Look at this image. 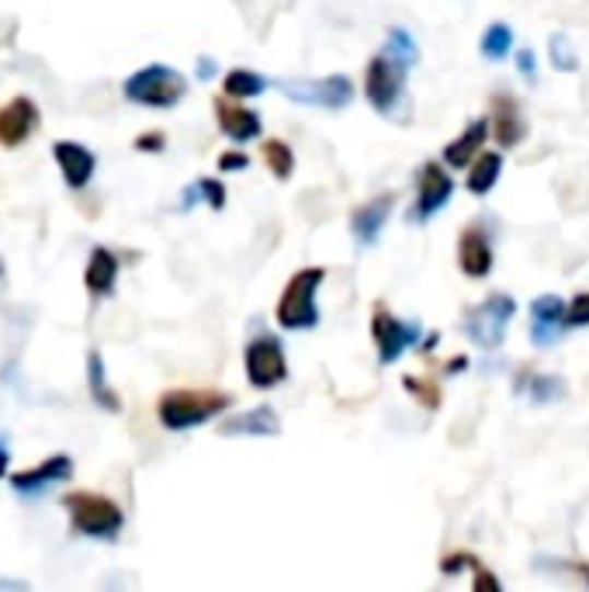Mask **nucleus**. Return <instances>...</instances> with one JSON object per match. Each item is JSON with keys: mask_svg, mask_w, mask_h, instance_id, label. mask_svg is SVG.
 Listing matches in <instances>:
<instances>
[{"mask_svg": "<svg viewBox=\"0 0 589 592\" xmlns=\"http://www.w3.org/2000/svg\"><path fill=\"white\" fill-rule=\"evenodd\" d=\"M402 384H405V392L416 395V402L426 405V410H437V405H440V388L434 381H426V378H402Z\"/></svg>", "mask_w": 589, "mask_h": 592, "instance_id": "obj_30", "label": "nucleus"}, {"mask_svg": "<svg viewBox=\"0 0 589 592\" xmlns=\"http://www.w3.org/2000/svg\"><path fill=\"white\" fill-rule=\"evenodd\" d=\"M243 367H247V381L254 388H260V392H268V388L288 378V357H284L281 340L271 333H257L247 343V351H243Z\"/></svg>", "mask_w": 589, "mask_h": 592, "instance_id": "obj_8", "label": "nucleus"}, {"mask_svg": "<svg viewBox=\"0 0 589 592\" xmlns=\"http://www.w3.org/2000/svg\"><path fill=\"white\" fill-rule=\"evenodd\" d=\"M8 464H11V451H8V434H0V478L8 475Z\"/></svg>", "mask_w": 589, "mask_h": 592, "instance_id": "obj_36", "label": "nucleus"}, {"mask_svg": "<svg viewBox=\"0 0 589 592\" xmlns=\"http://www.w3.org/2000/svg\"><path fill=\"white\" fill-rule=\"evenodd\" d=\"M568 325V305L558 295H538L531 301V340L538 346H552Z\"/></svg>", "mask_w": 589, "mask_h": 592, "instance_id": "obj_14", "label": "nucleus"}, {"mask_svg": "<svg viewBox=\"0 0 589 592\" xmlns=\"http://www.w3.org/2000/svg\"><path fill=\"white\" fill-rule=\"evenodd\" d=\"M281 94L295 100V105H309V108H322V111H340L354 100V84L347 73H330V76H288L281 80Z\"/></svg>", "mask_w": 589, "mask_h": 592, "instance_id": "obj_7", "label": "nucleus"}, {"mask_svg": "<svg viewBox=\"0 0 589 592\" xmlns=\"http://www.w3.org/2000/svg\"><path fill=\"white\" fill-rule=\"evenodd\" d=\"M263 163H268V170L278 177V180H288L295 174V153L288 142H281V139H268L263 142V150H260Z\"/></svg>", "mask_w": 589, "mask_h": 592, "instance_id": "obj_27", "label": "nucleus"}, {"mask_svg": "<svg viewBox=\"0 0 589 592\" xmlns=\"http://www.w3.org/2000/svg\"><path fill=\"white\" fill-rule=\"evenodd\" d=\"M461 568H482V565H479V558H472V555H448V558L440 561L444 576H458Z\"/></svg>", "mask_w": 589, "mask_h": 592, "instance_id": "obj_32", "label": "nucleus"}, {"mask_svg": "<svg viewBox=\"0 0 589 592\" xmlns=\"http://www.w3.org/2000/svg\"><path fill=\"white\" fill-rule=\"evenodd\" d=\"M416 183H420V194H416V209L410 212V222H431L451 201L455 180L448 177V170H444L437 159H431L420 167Z\"/></svg>", "mask_w": 589, "mask_h": 592, "instance_id": "obj_10", "label": "nucleus"}, {"mask_svg": "<svg viewBox=\"0 0 589 592\" xmlns=\"http://www.w3.org/2000/svg\"><path fill=\"white\" fill-rule=\"evenodd\" d=\"M0 274H4V263H0Z\"/></svg>", "mask_w": 589, "mask_h": 592, "instance_id": "obj_40", "label": "nucleus"}, {"mask_svg": "<svg viewBox=\"0 0 589 592\" xmlns=\"http://www.w3.org/2000/svg\"><path fill=\"white\" fill-rule=\"evenodd\" d=\"M503 177V153L490 150V153H479L472 163H469V180H464V188L472 194H490Z\"/></svg>", "mask_w": 589, "mask_h": 592, "instance_id": "obj_22", "label": "nucleus"}, {"mask_svg": "<svg viewBox=\"0 0 589 592\" xmlns=\"http://www.w3.org/2000/svg\"><path fill=\"white\" fill-rule=\"evenodd\" d=\"M38 121H43V115H38V105L32 97H25V94L11 97L8 105H0V146L4 150L25 146V142L35 135Z\"/></svg>", "mask_w": 589, "mask_h": 592, "instance_id": "obj_11", "label": "nucleus"}, {"mask_svg": "<svg viewBox=\"0 0 589 592\" xmlns=\"http://www.w3.org/2000/svg\"><path fill=\"white\" fill-rule=\"evenodd\" d=\"M212 73H215V59L201 56V59H198V76H201V80H209Z\"/></svg>", "mask_w": 589, "mask_h": 592, "instance_id": "obj_38", "label": "nucleus"}, {"mask_svg": "<svg viewBox=\"0 0 589 592\" xmlns=\"http://www.w3.org/2000/svg\"><path fill=\"white\" fill-rule=\"evenodd\" d=\"M420 333H423L420 322H402V319H396L389 309H385L381 301L375 305L372 340H375V346H378V364H381V367L396 364L405 351H410L413 343H420Z\"/></svg>", "mask_w": 589, "mask_h": 592, "instance_id": "obj_9", "label": "nucleus"}, {"mask_svg": "<svg viewBox=\"0 0 589 592\" xmlns=\"http://www.w3.org/2000/svg\"><path fill=\"white\" fill-rule=\"evenodd\" d=\"M493 135L499 142V150H514L527 139V118L517 105V97L510 94H496L493 97Z\"/></svg>", "mask_w": 589, "mask_h": 592, "instance_id": "obj_17", "label": "nucleus"}, {"mask_svg": "<svg viewBox=\"0 0 589 592\" xmlns=\"http://www.w3.org/2000/svg\"><path fill=\"white\" fill-rule=\"evenodd\" d=\"M195 191H198V198H205L209 209H215V212L226 209V183H222V180L201 177V180H195Z\"/></svg>", "mask_w": 589, "mask_h": 592, "instance_id": "obj_29", "label": "nucleus"}, {"mask_svg": "<svg viewBox=\"0 0 589 592\" xmlns=\"http://www.w3.org/2000/svg\"><path fill=\"white\" fill-rule=\"evenodd\" d=\"M322 281H327V268H302L288 277V284H284V292L278 298V309H274V319L281 330H288V333L316 330L319 325L316 295L322 288Z\"/></svg>", "mask_w": 589, "mask_h": 592, "instance_id": "obj_3", "label": "nucleus"}, {"mask_svg": "<svg viewBox=\"0 0 589 592\" xmlns=\"http://www.w3.org/2000/svg\"><path fill=\"white\" fill-rule=\"evenodd\" d=\"M263 91H268V76H260L254 70H229L226 76H222V94L226 97H236V100H247V97H260Z\"/></svg>", "mask_w": 589, "mask_h": 592, "instance_id": "obj_24", "label": "nucleus"}, {"mask_svg": "<svg viewBox=\"0 0 589 592\" xmlns=\"http://www.w3.org/2000/svg\"><path fill=\"white\" fill-rule=\"evenodd\" d=\"M517 312V301L503 292L485 295L475 309L464 312L461 319V330L469 336L479 351H496V346L506 340V330H510V319Z\"/></svg>", "mask_w": 589, "mask_h": 592, "instance_id": "obj_6", "label": "nucleus"}, {"mask_svg": "<svg viewBox=\"0 0 589 592\" xmlns=\"http://www.w3.org/2000/svg\"><path fill=\"white\" fill-rule=\"evenodd\" d=\"M70 478H73V458L70 454H52L43 464L28 467V472L11 475V488L17 496L35 499V496H43L46 488H52L59 482H70Z\"/></svg>", "mask_w": 589, "mask_h": 592, "instance_id": "obj_12", "label": "nucleus"}, {"mask_svg": "<svg viewBox=\"0 0 589 592\" xmlns=\"http://www.w3.org/2000/svg\"><path fill=\"white\" fill-rule=\"evenodd\" d=\"M517 70H520V76L534 80V73H538V59H534L531 49H520V52H517Z\"/></svg>", "mask_w": 589, "mask_h": 592, "instance_id": "obj_35", "label": "nucleus"}, {"mask_svg": "<svg viewBox=\"0 0 589 592\" xmlns=\"http://www.w3.org/2000/svg\"><path fill=\"white\" fill-rule=\"evenodd\" d=\"M121 94H126L132 105L164 111V108H174V105L185 100L188 80H185V73H177L167 63H150V67L136 70L126 84H121Z\"/></svg>", "mask_w": 589, "mask_h": 592, "instance_id": "obj_5", "label": "nucleus"}, {"mask_svg": "<svg viewBox=\"0 0 589 592\" xmlns=\"http://www.w3.org/2000/svg\"><path fill=\"white\" fill-rule=\"evenodd\" d=\"M458 268L482 281L493 274V242L485 236L482 226H464L461 236H458Z\"/></svg>", "mask_w": 589, "mask_h": 592, "instance_id": "obj_15", "label": "nucleus"}, {"mask_svg": "<svg viewBox=\"0 0 589 592\" xmlns=\"http://www.w3.org/2000/svg\"><path fill=\"white\" fill-rule=\"evenodd\" d=\"M479 49H482L485 59H490V63H503V59L514 52V28L506 22H493L490 28L482 32Z\"/></svg>", "mask_w": 589, "mask_h": 592, "instance_id": "obj_26", "label": "nucleus"}, {"mask_svg": "<svg viewBox=\"0 0 589 592\" xmlns=\"http://www.w3.org/2000/svg\"><path fill=\"white\" fill-rule=\"evenodd\" d=\"M547 52H552V63H555V70L573 73V70L579 67V56H576L573 43H568V35H555L552 43H547Z\"/></svg>", "mask_w": 589, "mask_h": 592, "instance_id": "obj_28", "label": "nucleus"}, {"mask_svg": "<svg viewBox=\"0 0 589 592\" xmlns=\"http://www.w3.org/2000/svg\"><path fill=\"white\" fill-rule=\"evenodd\" d=\"M63 509L70 513V526L76 534L91 541H115L126 526L121 506L101 493H67Z\"/></svg>", "mask_w": 589, "mask_h": 592, "instance_id": "obj_4", "label": "nucleus"}, {"mask_svg": "<svg viewBox=\"0 0 589 592\" xmlns=\"http://www.w3.org/2000/svg\"><path fill=\"white\" fill-rule=\"evenodd\" d=\"M215 118H219V129L226 139L233 142H250L260 135V115L243 108L236 97H215Z\"/></svg>", "mask_w": 589, "mask_h": 592, "instance_id": "obj_18", "label": "nucleus"}, {"mask_svg": "<svg viewBox=\"0 0 589 592\" xmlns=\"http://www.w3.org/2000/svg\"><path fill=\"white\" fill-rule=\"evenodd\" d=\"M222 437H278L281 434V419L271 405H257L250 413H239L219 426Z\"/></svg>", "mask_w": 589, "mask_h": 592, "instance_id": "obj_19", "label": "nucleus"}, {"mask_svg": "<svg viewBox=\"0 0 589 592\" xmlns=\"http://www.w3.org/2000/svg\"><path fill=\"white\" fill-rule=\"evenodd\" d=\"M167 146V135L164 132H142L139 139H136V150L139 153H160Z\"/></svg>", "mask_w": 589, "mask_h": 592, "instance_id": "obj_34", "label": "nucleus"}, {"mask_svg": "<svg viewBox=\"0 0 589 592\" xmlns=\"http://www.w3.org/2000/svg\"><path fill=\"white\" fill-rule=\"evenodd\" d=\"M87 384H91V399L101 405V410H108V413L121 410L118 392L108 384V371H105V357H101V351L87 354Z\"/></svg>", "mask_w": 589, "mask_h": 592, "instance_id": "obj_23", "label": "nucleus"}, {"mask_svg": "<svg viewBox=\"0 0 589 592\" xmlns=\"http://www.w3.org/2000/svg\"><path fill=\"white\" fill-rule=\"evenodd\" d=\"M464 364H469V357H455V360L448 364V375H458V371H461V367H464Z\"/></svg>", "mask_w": 589, "mask_h": 592, "instance_id": "obj_39", "label": "nucleus"}, {"mask_svg": "<svg viewBox=\"0 0 589 592\" xmlns=\"http://www.w3.org/2000/svg\"><path fill=\"white\" fill-rule=\"evenodd\" d=\"M416 59L420 49L405 28H392L385 38V49L372 56L368 70H364V97L381 118H392L399 111L405 97V76H410Z\"/></svg>", "mask_w": 589, "mask_h": 592, "instance_id": "obj_1", "label": "nucleus"}, {"mask_svg": "<svg viewBox=\"0 0 589 592\" xmlns=\"http://www.w3.org/2000/svg\"><path fill=\"white\" fill-rule=\"evenodd\" d=\"M475 589H499V582L490 576V571H479V568H475Z\"/></svg>", "mask_w": 589, "mask_h": 592, "instance_id": "obj_37", "label": "nucleus"}, {"mask_svg": "<svg viewBox=\"0 0 589 592\" xmlns=\"http://www.w3.org/2000/svg\"><path fill=\"white\" fill-rule=\"evenodd\" d=\"M233 405L229 392H212V388H170L160 395L156 416L167 430H195V426L215 419L219 413H226Z\"/></svg>", "mask_w": 589, "mask_h": 592, "instance_id": "obj_2", "label": "nucleus"}, {"mask_svg": "<svg viewBox=\"0 0 589 592\" xmlns=\"http://www.w3.org/2000/svg\"><path fill=\"white\" fill-rule=\"evenodd\" d=\"M247 167H250V156H247V153H236V150H229V153H222V156H219V170H222V174L247 170Z\"/></svg>", "mask_w": 589, "mask_h": 592, "instance_id": "obj_33", "label": "nucleus"}, {"mask_svg": "<svg viewBox=\"0 0 589 592\" xmlns=\"http://www.w3.org/2000/svg\"><path fill=\"white\" fill-rule=\"evenodd\" d=\"M490 132H493V126H490L485 118L469 121V126H464V132H461L458 139H451L448 146H444V163H448V167H455V170L469 167V163L479 156L482 142H485V135H490Z\"/></svg>", "mask_w": 589, "mask_h": 592, "instance_id": "obj_21", "label": "nucleus"}, {"mask_svg": "<svg viewBox=\"0 0 589 592\" xmlns=\"http://www.w3.org/2000/svg\"><path fill=\"white\" fill-rule=\"evenodd\" d=\"M392 205H396V194L385 191V194L372 198L368 205L354 209V215H351V233H354L357 247H375L381 229H385V222H389V215H392Z\"/></svg>", "mask_w": 589, "mask_h": 592, "instance_id": "obj_16", "label": "nucleus"}, {"mask_svg": "<svg viewBox=\"0 0 589 592\" xmlns=\"http://www.w3.org/2000/svg\"><path fill=\"white\" fill-rule=\"evenodd\" d=\"M517 392H520V395H531L534 402H555V399L565 395V381H558V378H552V375L520 371Z\"/></svg>", "mask_w": 589, "mask_h": 592, "instance_id": "obj_25", "label": "nucleus"}, {"mask_svg": "<svg viewBox=\"0 0 589 592\" xmlns=\"http://www.w3.org/2000/svg\"><path fill=\"white\" fill-rule=\"evenodd\" d=\"M568 325H589V292L568 301Z\"/></svg>", "mask_w": 589, "mask_h": 592, "instance_id": "obj_31", "label": "nucleus"}, {"mask_svg": "<svg viewBox=\"0 0 589 592\" xmlns=\"http://www.w3.org/2000/svg\"><path fill=\"white\" fill-rule=\"evenodd\" d=\"M118 268L121 260L108 250V247H94L87 257V271H84V284L91 298H108L115 292V281H118Z\"/></svg>", "mask_w": 589, "mask_h": 592, "instance_id": "obj_20", "label": "nucleus"}, {"mask_svg": "<svg viewBox=\"0 0 589 592\" xmlns=\"http://www.w3.org/2000/svg\"><path fill=\"white\" fill-rule=\"evenodd\" d=\"M52 156L59 163V174H63L67 188H73V191L87 188L94 170H97L94 150H87L84 142H73V139H56L52 142Z\"/></svg>", "mask_w": 589, "mask_h": 592, "instance_id": "obj_13", "label": "nucleus"}]
</instances>
